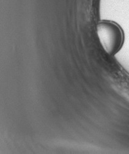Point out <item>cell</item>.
<instances>
[{"instance_id":"1","label":"cell","mask_w":129,"mask_h":154,"mask_svg":"<svg viewBox=\"0 0 129 154\" xmlns=\"http://www.w3.org/2000/svg\"><path fill=\"white\" fill-rule=\"evenodd\" d=\"M97 33L103 48L108 54L115 55L121 49L124 35L121 27L116 23L108 20L99 22Z\"/></svg>"}]
</instances>
